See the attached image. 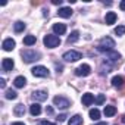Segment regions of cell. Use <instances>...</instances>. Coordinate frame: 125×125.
I'll use <instances>...</instances> for the list:
<instances>
[{"instance_id":"23","label":"cell","mask_w":125,"mask_h":125,"mask_svg":"<svg viewBox=\"0 0 125 125\" xmlns=\"http://www.w3.org/2000/svg\"><path fill=\"white\" fill-rule=\"evenodd\" d=\"M25 22H22V21H16L15 24H13V30H15V32H22L24 30H25Z\"/></svg>"},{"instance_id":"32","label":"cell","mask_w":125,"mask_h":125,"mask_svg":"<svg viewBox=\"0 0 125 125\" xmlns=\"http://www.w3.org/2000/svg\"><path fill=\"white\" fill-rule=\"evenodd\" d=\"M40 125H56V124H53V122H50V121H41Z\"/></svg>"},{"instance_id":"3","label":"cell","mask_w":125,"mask_h":125,"mask_svg":"<svg viewBox=\"0 0 125 125\" xmlns=\"http://www.w3.org/2000/svg\"><path fill=\"white\" fill-rule=\"evenodd\" d=\"M43 43H44V46H46V47H49V49H54V47H57V46L60 44V38H59L57 35L47 34V35H44Z\"/></svg>"},{"instance_id":"21","label":"cell","mask_w":125,"mask_h":125,"mask_svg":"<svg viewBox=\"0 0 125 125\" xmlns=\"http://www.w3.org/2000/svg\"><path fill=\"white\" fill-rule=\"evenodd\" d=\"M13 113H15L16 116H24V115H25V106H24L22 103L16 104L15 109H13Z\"/></svg>"},{"instance_id":"35","label":"cell","mask_w":125,"mask_h":125,"mask_svg":"<svg viewBox=\"0 0 125 125\" xmlns=\"http://www.w3.org/2000/svg\"><path fill=\"white\" fill-rule=\"evenodd\" d=\"M52 3H53V5H59V6H60V5H62V0H53Z\"/></svg>"},{"instance_id":"17","label":"cell","mask_w":125,"mask_h":125,"mask_svg":"<svg viewBox=\"0 0 125 125\" xmlns=\"http://www.w3.org/2000/svg\"><path fill=\"white\" fill-rule=\"evenodd\" d=\"M30 113H31L32 116H38V115L41 113V106H40L38 103H32V104L30 106Z\"/></svg>"},{"instance_id":"9","label":"cell","mask_w":125,"mask_h":125,"mask_svg":"<svg viewBox=\"0 0 125 125\" xmlns=\"http://www.w3.org/2000/svg\"><path fill=\"white\" fill-rule=\"evenodd\" d=\"M32 99L35 100V102H44V100H47V91H44V90H35L32 94Z\"/></svg>"},{"instance_id":"25","label":"cell","mask_w":125,"mask_h":125,"mask_svg":"<svg viewBox=\"0 0 125 125\" xmlns=\"http://www.w3.org/2000/svg\"><path fill=\"white\" fill-rule=\"evenodd\" d=\"M5 97H6L8 100H15V99L18 97V94H16V91H13L12 88H9V90H6V93H5Z\"/></svg>"},{"instance_id":"20","label":"cell","mask_w":125,"mask_h":125,"mask_svg":"<svg viewBox=\"0 0 125 125\" xmlns=\"http://www.w3.org/2000/svg\"><path fill=\"white\" fill-rule=\"evenodd\" d=\"M68 125H83V116H81V115H74V116L69 119Z\"/></svg>"},{"instance_id":"27","label":"cell","mask_w":125,"mask_h":125,"mask_svg":"<svg viewBox=\"0 0 125 125\" xmlns=\"http://www.w3.org/2000/svg\"><path fill=\"white\" fill-rule=\"evenodd\" d=\"M115 34H116L118 37H122V35L125 34V25H118V27L115 28Z\"/></svg>"},{"instance_id":"31","label":"cell","mask_w":125,"mask_h":125,"mask_svg":"<svg viewBox=\"0 0 125 125\" xmlns=\"http://www.w3.org/2000/svg\"><path fill=\"white\" fill-rule=\"evenodd\" d=\"M5 87H6V80L0 78V88H5Z\"/></svg>"},{"instance_id":"28","label":"cell","mask_w":125,"mask_h":125,"mask_svg":"<svg viewBox=\"0 0 125 125\" xmlns=\"http://www.w3.org/2000/svg\"><path fill=\"white\" fill-rule=\"evenodd\" d=\"M104 99H106V97H104V94H99V96L94 99V102H96L97 104H103V103H104Z\"/></svg>"},{"instance_id":"4","label":"cell","mask_w":125,"mask_h":125,"mask_svg":"<svg viewBox=\"0 0 125 125\" xmlns=\"http://www.w3.org/2000/svg\"><path fill=\"white\" fill-rule=\"evenodd\" d=\"M31 74H32L34 77H37V78H47V77L50 75L49 69H47L46 66H41V65L34 66V68L31 69Z\"/></svg>"},{"instance_id":"22","label":"cell","mask_w":125,"mask_h":125,"mask_svg":"<svg viewBox=\"0 0 125 125\" xmlns=\"http://www.w3.org/2000/svg\"><path fill=\"white\" fill-rule=\"evenodd\" d=\"M103 113L106 115V118H110V116H113V115L116 113V107H115V106H104Z\"/></svg>"},{"instance_id":"19","label":"cell","mask_w":125,"mask_h":125,"mask_svg":"<svg viewBox=\"0 0 125 125\" xmlns=\"http://www.w3.org/2000/svg\"><path fill=\"white\" fill-rule=\"evenodd\" d=\"M80 40V32L78 31H72L71 34H69V37H68V44H74V43H77Z\"/></svg>"},{"instance_id":"34","label":"cell","mask_w":125,"mask_h":125,"mask_svg":"<svg viewBox=\"0 0 125 125\" xmlns=\"http://www.w3.org/2000/svg\"><path fill=\"white\" fill-rule=\"evenodd\" d=\"M62 69H63V66H62V65H56V71H57V74L62 72Z\"/></svg>"},{"instance_id":"12","label":"cell","mask_w":125,"mask_h":125,"mask_svg":"<svg viewBox=\"0 0 125 125\" xmlns=\"http://www.w3.org/2000/svg\"><path fill=\"white\" fill-rule=\"evenodd\" d=\"M72 13H74V10L71 9V8H60L59 10H57V15L60 16V18H71L72 16Z\"/></svg>"},{"instance_id":"37","label":"cell","mask_w":125,"mask_h":125,"mask_svg":"<svg viewBox=\"0 0 125 125\" xmlns=\"http://www.w3.org/2000/svg\"><path fill=\"white\" fill-rule=\"evenodd\" d=\"M43 12H44V13H43V15H44V16H49V10H46V9H44V10H43Z\"/></svg>"},{"instance_id":"1","label":"cell","mask_w":125,"mask_h":125,"mask_svg":"<svg viewBox=\"0 0 125 125\" xmlns=\"http://www.w3.org/2000/svg\"><path fill=\"white\" fill-rule=\"evenodd\" d=\"M21 56H22V60L25 62V63H32V62H37V60L41 59V54H40L38 52L30 50V49H28V50H22Z\"/></svg>"},{"instance_id":"8","label":"cell","mask_w":125,"mask_h":125,"mask_svg":"<svg viewBox=\"0 0 125 125\" xmlns=\"http://www.w3.org/2000/svg\"><path fill=\"white\" fill-rule=\"evenodd\" d=\"M13 66H15L13 59H10V57H5V59L2 60V69H3V72H10V71L13 69Z\"/></svg>"},{"instance_id":"36","label":"cell","mask_w":125,"mask_h":125,"mask_svg":"<svg viewBox=\"0 0 125 125\" xmlns=\"http://www.w3.org/2000/svg\"><path fill=\"white\" fill-rule=\"evenodd\" d=\"M12 125H25V124H24V122H13Z\"/></svg>"},{"instance_id":"16","label":"cell","mask_w":125,"mask_h":125,"mask_svg":"<svg viewBox=\"0 0 125 125\" xmlns=\"http://www.w3.org/2000/svg\"><path fill=\"white\" fill-rule=\"evenodd\" d=\"M104 22H106L107 25L115 24V22H116V13H115V12H107L106 16H104Z\"/></svg>"},{"instance_id":"39","label":"cell","mask_w":125,"mask_h":125,"mask_svg":"<svg viewBox=\"0 0 125 125\" xmlns=\"http://www.w3.org/2000/svg\"><path fill=\"white\" fill-rule=\"evenodd\" d=\"M122 122H124V124H125V115H124V116H122Z\"/></svg>"},{"instance_id":"10","label":"cell","mask_w":125,"mask_h":125,"mask_svg":"<svg viewBox=\"0 0 125 125\" xmlns=\"http://www.w3.org/2000/svg\"><path fill=\"white\" fill-rule=\"evenodd\" d=\"M15 46H16V43H15L13 38H6V40L3 41V44H2V47H3L5 52H12V50L15 49Z\"/></svg>"},{"instance_id":"2","label":"cell","mask_w":125,"mask_h":125,"mask_svg":"<svg viewBox=\"0 0 125 125\" xmlns=\"http://www.w3.org/2000/svg\"><path fill=\"white\" fill-rule=\"evenodd\" d=\"M113 47H115V40L110 38V37H103L100 40V43H99L97 50L99 52H103V53H107V52L113 50Z\"/></svg>"},{"instance_id":"38","label":"cell","mask_w":125,"mask_h":125,"mask_svg":"<svg viewBox=\"0 0 125 125\" xmlns=\"http://www.w3.org/2000/svg\"><path fill=\"white\" fill-rule=\"evenodd\" d=\"M96 125H107L106 122H99V124H96Z\"/></svg>"},{"instance_id":"7","label":"cell","mask_w":125,"mask_h":125,"mask_svg":"<svg viewBox=\"0 0 125 125\" xmlns=\"http://www.w3.org/2000/svg\"><path fill=\"white\" fill-rule=\"evenodd\" d=\"M91 74V68H90V65H87V63H83V65H80L77 69H75V75L77 77H88Z\"/></svg>"},{"instance_id":"6","label":"cell","mask_w":125,"mask_h":125,"mask_svg":"<svg viewBox=\"0 0 125 125\" xmlns=\"http://www.w3.org/2000/svg\"><path fill=\"white\" fill-rule=\"evenodd\" d=\"M53 103H54V106H57L60 109H68L71 106V102L66 97H63V96H56L53 99Z\"/></svg>"},{"instance_id":"29","label":"cell","mask_w":125,"mask_h":125,"mask_svg":"<svg viewBox=\"0 0 125 125\" xmlns=\"http://www.w3.org/2000/svg\"><path fill=\"white\" fill-rule=\"evenodd\" d=\"M66 118H68V116H66L65 113H62V115H59V116H57V121H59V122H63Z\"/></svg>"},{"instance_id":"13","label":"cell","mask_w":125,"mask_h":125,"mask_svg":"<svg viewBox=\"0 0 125 125\" xmlns=\"http://www.w3.org/2000/svg\"><path fill=\"white\" fill-rule=\"evenodd\" d=\"M106 56H107V60H109V62H118V60H121V57H122L121 53H118V52H115V50L107 52Z\"/></svg>"},{"instance_id":"5","label":"cell","mask_w":125,"mask_h":125,"mask_svg":"<svg viewBox=\"0 0 125 125\" xmlns=\"http://www.w3.org/2000/svg\"><path fill=\"white\" fill-rule=\"evenodd\" d=\"M83 57V54L77 50H69L66 53H63V56H62V59H63L65 62H77Z\"/></svg>"},{"instance_id":"30","label":"cell","mask_w":125,"mask_h":125,"mask_svg":"<svg viewBox=\"0 0 125 125\" xmlns=\"http://www.w3.org/2000/svg\"><path fill=\"white\" fill-rule=\"evenodd\" d=\"M53 112H54V110H53L52 106H47V107H46V113H47V115H53Z\"/></svg>"},{"instance_id":"14","label":"cell","mask_w":125,"mask_h":125,"mask_svg":"<svg viewBox=\"0 0 125 125\" xmlns=\"http://www.w3.org/2000/svg\"><path fill=\"white\" fill-rule=\"evenodd\" d=\"M81 102H83V104H84V106H90V104L94 102V96H93L91 93H85V94H83Z\"/></svg>"},{"instance_id":"11","label":"cell","mask_w":125,"mask_h":125,"mask_svg":"<svg viewBox=\"0 0 125 125\" xmlns=\"http://www.w3.org/2000/svg\"><path fill=\"white\" fill-rule=\"evenodd\" d=\"M53 32L56 34V35H63L65 32H66V25L65 24H54L53 25Z\"/></svg>"},{"instance_id":"15","label":"cell","mask_w":125,"mask_h":125,"mask_svg":"<svg viewBox=\"0 0 125 125\" xmlns=\"http://www.w3.org/2000/svg\"><path fill=\"white\" fill-rule=\"evenodd\" d=\"M13 84H15V87H16V88H24V87H25V84H27V80H25V77L19 75V77H16V78L13 80Z\"/></svg>"},{"instance_id":"24","label":"cell","mask_w":125,"mask_h":125,"mask_svg":"<svg viewBox=\"0 0 125 125\" xmlns=\"http://www.w3.org/2000/svg\"><path fill=\"white\" fill-rule=\"evenodd\" d=\"M35 41H37V38H35V35H25L24 37V44L25 46H32V44H35Z\"/></svg>"},{"instance_id":"18","label":"cell","mask_w":125,"mask_h":125,"mask_svg":"<svg viewBox=\"0 0 125 125\" xmlns=\"http://www.w3.org/2000/svg\"><path fill=\"white\" fill-rule=\"evenodd\" d=\"M124 83H125V80H124L121 75H116V77H113V78H112V85H113V87L121 88V87L124 85Z\"/></svg>"},{"instance_id":"26","label":"cell","mask_w":125,"mask_h":125,"mask_svg":"<svg viewBox=\"0 0 125 125\" xmlns=\"http://www.w3.org/2000/svg\"><path fill=\"white\" fill-rule=\"evenodd\" d=\"M90 118L93 121H99L100 119V110L99 109H91L90 110Z\"/></svg>"},{"instance_id":"33","label":"cell","mask_w":125,"mask_h":125,"mask_svg":"<svg viewBox=\"0 0 125 125\" xmlns=\"http://www.w3.org/2000/svg\"><path fill=\"white\" fill-rule=\"evenodd\" d=\"M119 8H121V10H125V0H122L119 3Z\"/></svg>"}]
</instances>
